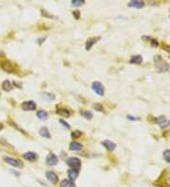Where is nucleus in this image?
<instances>
[{
    "label": "nucleus",
    "mask_w": 170,
    "mask_h": 187,
    "mask_svg": "<svg viewBox=\"0 0 170 187\" xmlns=\"http://www.w3.org/2000/svg\"><path fill=\"white\" fill-rule=\"evenodd\" d=\"M153 62H154V64H155L156 71H157L158 73H165V72H168V71H169L170 65H169L160 55L154 56Z\"/></svg>",
    "instance_id": "nucleus-1"
},
{
    "label": "nucleus",
    "mask_w": 170,
    "mask_h": 187,
    "mask_svg": "<svg viewBox=\"0 0 170 187\" xmlns=\"http://www.w3.org/2000/svg\"><path fill=\"white\" fill-rule=\"evenodd\" d=\"M66 164L69 167H71V169H76L79 171L81 167V161L77 157H70L66 161Z\"/></svg>",
    "instance_id": "nucleus-2"
},
{
    "label": "nucleus",
    "mask_w": 170,
    "mask_h": 187,
    "mask_svg": "<svg viewBox=\"0 0 170 187\" xmlns=\"http://www.w3.org/2000/svg\"><path fill=\"white\" fill-rule=\"evenodd\" d=\"M3 160L9 165H12L13 167H15V168H23V166H24V164L21 161L18 159H15V158H12V157L4 156Z\"/></svg>",
    "instance_id": "nucleus-3"
},
{
    "label": "nucleus",
    "mask_w": 170,
    "mask_h": 187,
    "mask_svg": "<svg viewBox=\"0 0 170 187\" xmlns=\"http://www.w3.org/2000/svg\"><path fill=\"white\" fill-rule=\"evenodd\" d=\"M92 89L94 90V92L98 95H104V87L102 85L101 82H99V81H94L93 84H92Z\"/></svg>",
    "instance_id": "nucleus-4"
},
{
    "label": "nucleus",
    "mask_w": 170,
    "mask_h": 187,
    "mask_svg": "<svg viewBox=\"0 0 170 187\" xmlns=\"http://www.w3.org/2000/svg\"><path fill=\"white\" fill-rule=\"evenodd\" d=\"M45 177H46V179L49 182H51L52 184H57L59 182V177L58 175L51 171V170H49V171H46L45 173Z\"/></svg>",
    "instance_id": "nucleus-5"
},
{
    "label": "nucleus",
    "mask_w": 170,
    "mask_h": 187,
    "mask_svg": "<svg viewBox=\"0 0 170 187\" xmlns=\"http://www.w3.org/2000/svg\"><path fill=\"white\" fill-rule=\"evenodd\" d=\"M59 162V159H58V157L53 154V153H49L47 156H46V158H45V163L47 165L49 166H53V165H56Z\"/></svg>",
    "instance_id": "nucleus-6"
},
{
    "label": "nucleus",
    "mask_w": 170,
    "mask_h": 187,
    "mask_svg": "<svg viewBox=\"0 0 170 187\" xmlns=\"http://www.w3.org/2000/svg\"><path fill=\"white\" fill-rule=\"evenodd\" d=\"M0 67L2 68V69L8 73H13L14 71V68H13V65L12 64V63L9 61H3L0 63Z\"/></svg>",
    "instance_id": "nucleus-7"
},
{
    "label": "nucleus",
    "mask_w": 170,
    "mask_h": 187,
    "mask_svg": "<svg viewBox=\"0 0 170 187\" xmlns=\"http://www.w3.org/2000/svg\"><path fill=\"white\" fill-rule=\"evenodd\" d=\"M36 103L32 100H28V101H25L22 103V109L25 111H34L36 109Z\"/></svg>",
    "instance_id": "nucleus-8"
},
{
    "label": "nucleus",
    "mask_w": 170,
    "mask_h": 187,
    "mask_svg": "<svg viewBox=\"0 0 170 187\" xmlns=\"http://www.w3.org/2000/svg\"><path fill=\"white\" fill-rule=\"evenodd\" d=\"M23 158L27 161H29V162H34L38 159V155L32 151H28V152H26L25 154H23Z\"/></svg>",
    "instance_id": "nucleus-9"
},
{
    "label": "nucleus",
    "mask_w": 170,
    "mask_h": 187,
    "mask_svg": "<svg viewBox=\"0 0 170 187\" xmlns=\"http://www.w3.org/2000/svg\"><path fill=\"white\" fill-rule=\"evenodd\" d=\"M102 146L105 147V149L108 150V151H114L115 149V147H116V145L115 143L112 142V141H110V140H105L103 141L102 143Z\"/></svg>",
    "instance_id": "nucleus-10"
},
{
    "label": "nucleus",
    "mask_w": 170,
    "mask_h": 187,
    "mask_svg": "<svg viewBox=\"0 0 170 187\" xmlns=\"http://www.w3.org/2000/svg\"><path fill=\"white\" fill-rule=\"evenodd\" d=\"M128 7H132L134 9H142L145 6V2L141 0H132V1L128 2Z\"/></svg>",
    "instance_id": "nucleus-11"
},
{
    "label": "nucleus",
    "mask_w": 170,
    "mask_h": 187,
    "mask_svg": "<svg viewBox=\"0 0 170 187\" xmlns=\"http://www.w3.org/2000/svg\"><path fill=\"white\" fill-rule=\"evenodd\" d=\"M39 133L42 137H45L46 139H50L51 138V135H50V132H49V130L47 129L46 127H43L40 129L39 131Z\"/></svg>",
    "instance_id": "nucleus-12"
},
{
    "label": "nucleus",
    "mask_w": 170,
    "mask_h": 187,
    "mask_svg": "<svg viewBox=\"0 0 170 187\" xmlns=\"http://www.w3.org/2000/svg\"><path fill=\"white\" fill-rule=\"evenodd\" d=\"M78 170H76V169H69L68 171H67V173H68V178H69V180L70 181H72V182H74L78 177Z\"/></svg>",
    "instance_id": "nucleus-13"
},
{
    "label": "nucleus",
    "mask_w": 170,
    "mask_h": 187,
    "mask_svg": "<svg viewBox=\"0 0 170 187\" xmlns=\"http://www.w3.org/2000/svg\"><path fill=\"white\" fill-rule=\"evenodd\" d=\"M129 63H134V64L142 63H143V57L141 55H133V56H132L131 60H129Z\"/></svg>",
    "instance_id": "nucleus-14"
},
{
    "label": "nucleus",
    "mask_w": 170,
    "mask_h": 187,
    "mask_svg": "<svg viewBox=\"0 0 170 187\" xmlns=\"http://www.w3.org/2000/svg\"><path fill=\"white\" fill-rule=\"evenodd\" d=\"M82 147H83V146L81 143H78V142H72L71 144L69 145V149L71 150H74V151L81 150Z\"/></svg>",
    "instance_id": "nucleus-15"
},
{
    "label": "nucleus",
    "mask_w": 170,
    "mask_h": 187,
    "mask_svg": "<svg viewBox=\"0 0 170 187\" xmlns=\"http://www.w3.org/2000/svg\"><path fill=\"white\" fill-rule=\"evenodd\" d=\"M98 39L99 38H90V39H88L87 42H86V45H85L86 50H90V49L93 47V45L98 41Z\"/></svg>",
    "instance_id": "nucleus-16"
},
{
    "label": "nucleus",
    "mask_w": 170,
    "mask_h": 187,
    "mask_svg": "<svg viewBox=\"0 0 170 187\" xmlns=\"http://www.w3.org/2000/svg\"><path fill=\"white\" fill-rule=\"evenodd\" d=\"M60 187H77V186L74 182L64 179L60 182Z\"/></svg>",
    "instance_id": "nucleus-17"
},
{
    "label": "nucleus",
    "mask_w": 170,
    "mask_h": 187,
    "mask_svg": "<svg viewBox=\"0 0 170 187\" xmlns=\"http://www.w3.org/2000/svg\"><path fill=\"white\" fill-rule=\"evenodd\" d=\"M2 88H3L4 91L9 92V91H12L13 89V83L9 81H4L3 84H2Z\"/></svg>",
    "instance_id": "nucleus-18"
},
{
    "label": "nucleus",
    "mask_w": 170,
    "mask_h": 187,
    "mask_svg": "<svg viewBox=\"0 0 170 187\" xmlns=\"http://www.w3.org/2000/svg\"><path fill=\"white\" fill-rule=\"evenodd\" d=\"M37 117L39 118V119H41V120H45L46 118L48 117V113L46 111H44V110H40L37 112L36 113Z\"/></svg>",
    "instance_id": "nucleus-19"
},
{
    "label": "nucleus",
    "mask_w": 170,
    "mask_h": 187,
    "mask_svg": "<svg viewBox=\"0 0 170 187\" xmlns=\"http://www.w3.org/2000/svg\"><path fill=\"white\" fill-rule=\"evenodd\" d=\"M42 97L44 98V99L47 100V101H52L55 99V95L53 94H50V93H47V92H44L41 94Z\"/></svg>",
    "instance_id": "nucleus-20"
},
{
    "label": "nucleus",
    "mask_w": 170,
    "mask_h": 187,
    "mask_svg": "<svg viewBox=\"0 0 170 187\" xmlns=\"http://www.w3.org/2000/svg\"><path fill=\"white\" fill-rule=\"evenodd\" d=\"M57 113L59 115H62V116H64V117L70 116V112L67 109H65V108H60V109H58Z\"/></svg>",
    "instance_id": "nucleus-21"
},
{
    "label": "nucleus",
    "mask_w": 170,
    "mask_h": 187,
    "mask_svg": "<svg viewBox=\"0 0 170 187\" xmlns=\"http://www.w3.org/2000/svg\"><path fill=\"white\" fill-rule=\"evenodd\" d=\"M81 114L84 118H86L87 120H91L93 118V113H92V112H90V111H81Z\"/></svg>",
    "instance_id": "nucleus-22"
},
{
    "label": "nucleus",
    "mask_w": 170,
    "mask_h": 187,
    "mask_svg": "<svg viewBox=\"0 0 170 187\" xmlns=\"http://www.w3.org/2000/svg\"><path fill=\"white\" fill-rule=\"evenodd\" d=\"M163 157H164V160L166 163L170 164V149H165L163 153Z\"/></svg>",
    "instance_id": "nucleus-23"
},
{
    "label": "nucleus",
    "mask_w": 170,
    "mask_h": 187,
    "mask_svg": "<svg viewBox=\"0 0 170 187\" xmlns=\"http://www.w3.org/2000/svg\"><path fill=\"white\" fill-rule=\"evenodd\" d=\"M71 4L73 6H76V7H79L84 4V1L83 0H73V1L71 2Z\"/></svg>",
    "instance_id": "nucleus-24"
},
{
    "label": "nucleus",
    "mask_w": 170,
    "mask_h": 187,
    "mask_svg": "<svg viewBox=\"0 0 170 187\" xmlns=\"http://www.w3.org/2000/svg\"><path fill=\"white\" fill-rule=\"evenodd\" d=\"M81 132L79 131H75L74 132H72V138H79L81 136Z\"/></svg>",
    "instance_id": "nucleus-25"
},
{
    "label": "nucleus",
    "mask_w": 170,
    "mask_h": 187,
    "mask_svg": "<svg viewBox=\"0 0 170 187\" xmlns=\"http://www.w3.org/2000/svg\"><path fill=\"white\" fill-rule=\"evenodd\" d=\"M94 109L98 111V112H103L104 109H103V107L100 105V104H94Z\"/></svg>",
    "instance_id": "nucleus-26"
},
{
    "label": "nucleus",
    "mask_w": 170,
    "mask_h": 187,
    "mask_svg": "<svg viewBox=\"0 0 170 187\" xmlns=\"http://www.w3.org/2000/svg\"><path fill=\"white\" fill-rule=\"evenodd\" d=\"M59 122L61 123V124H62V125H63V126L64 128H67V129H70V128H71V127H70V125H69L68 123H66V122H65V121H63V119H60V120H59Z\"/></svg>",
    "instance_id": "nucleus-27"
},
{
    "label": "nucleus",
    "mask_w": 170,
    "mask_h": 187,
    "mask_svg": "<svg viewBox=\"0 0 170 187\" xmlns=\"http://www.w3.org/2000/svg\"><path fill=\"white\" fill-rule=\"evenodd\" d=\"M150 44H151V46L152 47H157L159 45V43L157 40H155V39H152V40L150 41Z\"/></svg>",
    "instance_id": "nucleus-28"
},
{
    "label": "nucleus",
    "mask_w": 170,
    "mask_h": 187,
    "mask_svg": "<svg viewBox=\"0 0 170 187\" xmlns=\"http://www.w3.org/2000/svg\"><path fill=\"white\" fill-rule=\"evenodd\" d=\"M127 118H128V119H129V120H132V121H135V120H139V119H140L139 117H136V116H132V115H128V116H127Z\"/></svg>",
    "instance_id": "nucleus-29"
},
{
    "label": "nucleus",
    "mask_w": 170,
    "mask_h": 187,
    "mask_svg": "<svg viewBox=\"0 0 170 187\" xmlns=\"http://www.w3.org/2000/svg\"><path fill=\"white\" fill-rule=\"evenodd\" d=\"M73 15H74L77 19H78L79 16H81V13H79L78 11H74V12H73Z\"/></svg>",
    "instance_id": "nucleus-30"
},
{
    "label": "nucleus",
    "mask_w": 170,
    "mask_h": 187,
    "mask_svg": "<svg viewBox=\"0 0 170 187\" xmlns=\"http://www.w3.org/2000/svg\"><path fill=\"white\" fill-rule=\"evenodd\" d=\"M165 51H167L169 54H170V45H164V47H163Z\"/></svg>",
    "instance_id": "nucleus-31"
},
{
    "label": "nucleus",
    "mask_w": 170,
    "mask_h": 187,
    "mask_svg": "<svg viewBox=\"0 0 170 187\" xmlns=\"http://www.w3.org/2000/svg\"><path fill=\"white\" fill-rule=\"evenodd\" d=\"M2 130H3V125L0 123V131H2Z\"/></svg>",
    "instance_id": "nucleus-32"
}]
</instances>
